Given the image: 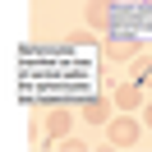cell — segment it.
<instances>
[{
	"mask_svg": "<svg viewBox=\"0 0 152 152\" xmlns=\"http://www.w3.org/2000/svg\"><path fill=\"white\" fill-rule=\"evenodd\" d=\"M138 51H143V37H138V32H129V28H111V32H106V56H111V60L129 65Z\"/></svg>",
	"mask_w": 152,
	"mask_h": 152,
	"instance_id": "obj_1",
	"label": "cell"
},
{
	"mask_svg": "<svg viewBox=\"0 0 152 152\" xmlns=\"http://www.w3.org/2000/svg\"><path fill=\"white\" fill-rule=\"evenodd\" d=\"M69 129H74V106L69 102H51L46 106V143L69 138Z\"/></svg>",
	"mask_w": 152,
	"mask_h": 152,
	"instance_id": "obj_2",
	"label": "cell"
},
{
	"mask_svg": "<svg viewBox=\"0 0 152 152\" xmlns=\"http://www.w3.org/2000/svg\"><path fill=\"white\" fill-rule=\"evenodd\" d=\"M120 19V5L115 0H88V28L92 32H111Z\"/></svg>",
	"mask_w": 152,
	"mask_h": 152,
	"instance_id": "obj_3",
	"label": "cell"
},
{
	"mask_svg": "<svg viewBox=\"0 0 152 152\" xmlns=\"http://www.w3.org/2000/svg\"><path fill=\"white\" fill-rule=\"evenodd\" d=\"M138 134H143V129H138V120H134L129 111H124L120 120H106V138H111L115 148H134V143H138Z\"/></svg>",
	"mask_w": 152,
	"mask_h": 152,
	"instance_id": "obj_4",
	"label": "cell"
},
{
	"mask_svg": "<svg viewBox=\"0 0 152 152\" xmlns=\"http://www.w3.org/2000/svg\"><path fill=\"white\" fill-rule=\"evenodd\" d=\"M78 115L88 124H106L111 120V106H106V97H78Z\"/></svg>",
	"mask_w": 152,
	"mask_h": 152,
	"instance_id": "obj_5",
	"label": "cell"
},
{
	"mask_svg": "<svg viewBox=\"0 0 152 152\" xmlns=\"http://www.w3.org/2000/svg\"><path fill=\"white\" fill-rule=\"evenodd\" d=\"M143 102H148V97H143V83H120L115 88V106H120V111H143Z\"/></svg>",
	"mask_w": 152,
	"mask_h": 152,
	"instance_id": "obj_6",
	"label": "cell"
},
{
	"mask_svg": "<svg viewBox=\"0 0 152 152\" xmlns=\"http://www.w3.org/2000/svg\"><path fill=\"white\" fill-rule=\"evenodd\" d=\"M148 74H152V56H143V51H138V56L129 60V78H134V83H143Z\"/></svg>",
	"mask_w": 152,
	"mask_h": 152,
	"instance_id": "obj_7",
	"label": "cell"
},
{
	"mask_svg": "<svg viewBox=\"0 0 152 152\" xmlns=\"http://www.w3.org/2000/svg\"><path fill=\"white\" fill-rule=\"evenodd\" d=\"M65 42H69V46H78V51H88V46H92V42H97V32H92V28H88V23H83V28H74V32H69Z\"/></svg>",
	"mask_w": 152,
	"mask_h": 152,
	"instance_id": "obj_8",
	"label": "cell"
},
{
	"mask_svg": "<svg viewBox=\"0 0 152 152\" xmlns=\"http://www.w3.org/2000/svg\"><path fill=\"white\" fill-rule=\"evenodd\" d=\"M143 124L152 129V102H143Z\"/></svg>",
	"mask_w": 152,
	"mask_h": 152,
	"instance_id": "obj_9",
	"label": "cell"
},
{
	"mask_svg": "<svg viewBox=\"0 0 152 152\" xmlns=\"http://www.w3.org/2000/svg\"><path fill=\"white\" fill-rule=\"evenodd\" d=\"M143 88H152V74H148V78H143Z\"/></svg>",
	"mask_w": 152,
	"mask_h": 152,
	"instance_id": "obj_10",
	"label": "cell"
}]
</instances>
